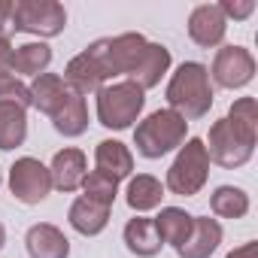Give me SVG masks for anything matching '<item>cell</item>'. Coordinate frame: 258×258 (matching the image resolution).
<instances>
[{"label": "cell", "mask_w": 258, "mask_h": 258, "mask_svg": "<svg viewBox=\"0 0 258 258\" xmlns=\"http://www.w3.org/2000/svg\"><path fill=\"white\" fill-rule=\"evenodd\" d=\"M167 109L182 115L185 121H198L213 106V82L210 70L198 61H182L167 82Z\"/></svg>", "instance_id": "obj_1"}, {"label": "cell", "mask_w": 258, "mask_h": 258, "mask_svg": "<svg viewBox=\"0 0 258 258\" xmlns=\"http://www.w3.org/2000/svg\"><path fill=\"white\" fill-rule=\"evenodd\" d=\"M185 134H188V121L182 115H176L173 109H155L134 127V146L143 158L155 161L179 149L185 143Z\"/></svg>", "instance_id": "obj_2"}, {"label": "cell", "mask_w": 258, "mask_h": 258, "mask_svg": "<svg viewBox=\"0 0 258 258\" xmlns=\"http://www.w3.org/2000/svg\"><path fill=\"white\" fill-rule=\"evenodd\" d=\"M146 106V91L137 88L131 79L103 85L97 91V121L109 131H124L131 127Z\"/></svg>", "instance_id": "obj_3"}, {"label": "cell", "mask_w": 258, "mask_h": 258, "mask_svg": "<svg viewBox=\"0 0 258 258\" xmlns=\"http://www.w3.org/2000/svg\"><path fill=\"white\" fill-rule=\"evenodd\" d=\"M207 179H210V158H207L204 140L188 137L179 146V152H176V158H173V164L167 170L164 185L179 198H195L207 185Z\"/></svg>", "instance_id": "obj_4"}, {"label": "cell", "mask_w": 258, "mask_h": 258, "mask_svg": "<svg viewBox=\"0 0 258 258\" xmlns=\"http://www.w3.org/2000/svg\"><path fill=\"white\" fill-rule=\"evenodd\" d=\"M255 140H258L255 134H246L243 127H237L234 121L219 118V121L210 127V137H207L204 149H207V158L216 161L219 167L237 170V167H243V164L252 158Z\"/></svg>", "instance_id": "obj_5"}, {"label": "cell", "mask_w": 258, "mask_h": 258, "mask_svg": "<svg viewBox=\"0 0 258 258\" xmlns=\"http://www.w3.org/2000/svg\"><path fill=\"white\" fill-rule=\"evenodd\" d=\"M67 28V10L58 0H13V31L58 37Z\"/></svg>", "instance_id": "obj_6"}, {"label": "cell", "mask_w": 258, "mask_h": 258, "mask_svg": "<svg viewBox=\"0 0 258 258\" xmlns=\"http://www.w3.org/2000/svg\"><path fill=\"white\" fill-rule=\"evenodd\" d=\"M149 40L143 34H118V37H103L100 40V61L106 70V79L112 76H131L134 67L140 64Z\"/></svg>", "instance_id": "obj_7"}, {"label": "cell", "mask_w": 258, "mask_h": 258, "mask_svg": "<svg viewBox=\"0 0 258 258\" xmlns=\"http://www.w3.org/2000/svg\"><path fill=\"white\" fill-rule=\"evenodd\" d=\"M10 191L16 201L34 207L40 201L49 198L52 191V173L43 161L37 158H19L13 167H10Z\"/></svg>", "instance_id": "obj_8"}, {"label": "cell", "mask_w": 258, "mask_h": 258, "mask_svg": "<svg viewBox=\"0 0 258 258\" xmlns=\"http://www.w3.org/2000/svg\"><path fill=\"white\" fill-rule=\"evenodd\" d=\"M64 82H67V88L70 91H76V94H97L100 88H103V82H106V70H103V61H100V40H94L85 52H79L76 58H70V64L64 67V76H61Z\"/></svg>", "instance_id": "obj_9"}, {"label": "cell", "mask_w": 258, "mask_h": 258, "mask_svg": "<svg viewBox=\"0 0 258 258\" xmlns=\"http://www.w3.org/2000/svg\"><path fill=\"white\" fill-rule=\"evenodd\" d=\"M210 76L216 79V85L222 88H243L255 79V58L249 49L243 46H222L213 58V70Z\"/></svg>", "instance_id": "obj_10"}, {"label": "cell", "mask_w": 258, "mask_h": 258, "mask_svg": "<svg viewBox=\"0 0 258 258\" xmlns=\"http://www.w3.org/2000/svg\"><path fill=\"white\" fill-rule=\"evenodd\" d=\"M225 34H228V22H225L219 4H201V7L191 10V16H188V37L198 46L216 49V46H222Z\"/></svg>", "instance_id": "obj_11"}, {"label": "cell", "mask_w": 258, "mask_h": 258, "mask_svg": "<svg viewBox=\"0 0 258 258\" xmlns=\"http://www.w3.org/2000/svg\"><path fill=\"white\" fill-rule=\"evenodd\" d=\"M52 188L58 191H76L88 173V161H85V152L82 149H61L55 158H52Z\"/></svg>", "instance_id": "obj_12"}, {"label": "cell", "mask_w": 258, "mask_h": 258, "mask_svg": "<svg viewBox=\"0 0 258 258\" xmlns=\"http://www.w3.org/2000/svg\"><path fill=\"white\" fill-rule=\"evenodd\" d=\"M222 243V225L210 216H195L188 240L176 249L179 258H210Z\"/></svg>", "instance_id": "obj_13"}, {"label": "cell", "mask_w": 258, "mask_h": 258, "mask_svg": "<svg viewBox=\"0 0 258 258\" xmlns=\"http://www.w3.org/2000/svg\"><path fill=\"white\" fill-rule=\"evenodd\" d=\"M25 246L31 258H67L70 255V240L64 237L61 228L49 222L31 225V231L25 234Z\"/></svg>", "instance_id": "obj_14"}, {"label": "cell", "mask_w": 258, "mask_h": 258, "mask_svg": "<svg viewBox=\"0 0 258 258\" xmlns=\"http://www.w3.org/2000/svg\"><path fill=\"white\" fill-rule=\"evenodd\" d=\"M28 91H31V106H37L43 115H55L64 103H67V97H70V88H67V82L58 76V73H40L31 85H28Z\"/></svg>", "instance_id": "obj_15"}, {"label": "cell", "mask_w": 258, "mask_h": 258, "mask_svg": "<svg viewBox=\"0 0 258 258\" xmlns=\"http://www.w3.org/2000/svg\"><path fill=\"white\" fill-rule=\"evenodd\" d=\"M94 164L112 182L127 179V176L134 173V155H131V149H127L124 143H118V140H100L97 149H94Z\"/></svg>", "instance_id": "obj_16"}, {"label": "cell", "mask_w": 258, "mask_h": 258, "mask_svg": "<svg viewBox=\"0 0 258 258\" xmlns=\"http://www.w3.org/2000/svg\"><path fill=\"white\" fill-rule=\"evenodd\" d=\"M170 70V49L167 46H161V43H149L146 46V52H143V58H140V64L134 67V73L127 76L137 88H155L161 79H164V73Z\"/></svg>", "instance_id": "obj_17"}, {"label": "cell", "mask_w": 258, "mask_h": 258, "mask_svg": "<svg viewBox=\"0 0 258 258\" xmlns=\"http://www.w3.org/2000/svg\"><path fill=\"white\" fill-rule=\"evenodd\" d=\"M124 246L131 249L137 258H155L161 252V237H158V228L152 219L146 216H137L124 225Z\"/></svg>", "instance_id": "obj_18"}, {"label": "cell", "mask_w": 258, "mask_h": 258, "mask_svg": "<svg viewBox=\"0 0 258 258\" xmlns=\"http://www.w3.org/2000/svg\"><path fill=\"white\" fill-rule=\"evenodd\" d=\"M67 219H70L73 231H79L82 237H94L109 225V207H100V204H94L88 198H76L70 204Z\"/></svg>", "instance_id": "obj_19"}, {"label": "cell", "mask_w": 258, "mask_h": 258, "mask_svg": "<svg viewBox=\"0 0 258 258\" xmlns=\"http://www.w3.org/2000/svg\"><path fill=\"white\" fill-rule=\"evenodd\" d=\"M152 222H155V228H158L161 243L179 249V246L188 240V234H191V222H195V216L185 213V210H179V207H161V213H158Z\"/></svg>", "instance_id": "obj_20"}, {"label": "cell", "mask_w": 258, "mask_h": 258, "mask_svg": "<svg viewBox=\"0 0 258 258\" xmlns=\"http://www.w3.org/2000/svg\"><path fill=\"white\" fill-rule=\"evenodd\" d=\"M52 124H55V131L61 137H79V134H85V127H88V103H85V97L76 94V91H70L67 103L52 115Z\"/></svg>", "instance_id": "obj_21"}, {"label": "cell", "mask_w": 258, "mask_h": 258, "mask_svg": "<svg viewBox=\"0 0 258 258\" xmlns=\"http://www.w3.org/2000/svg\"><path fill=\"white\" fill-rule=\"evenodd\" d=\"M28 137V109L16 103H0V149L13 152Z\"/></svg>", "instance_id": "obj_22"}, {"label": "cell", "mask_w": 258, "mask_h": 258, "mask_svg": "<svg viewBox=\"0 0 258 258\" xmlns=\"http://www.w3.org/2000/svg\"><path fill=\"white\" fill-rule=\"evenodd\" d=\"M124 198H127V207H131L134 213H149V210L161 207L164 185H161L155 176H149V173H140V176H134L131 182H127V191H124Z\"/></svg>", "instance_id": "obj_23"}, {"label": "cell", "mask_w": 258, "mask_h": 258, "mask_svg": "<svg viewBox=\"0 0 258 258\" xmlns=\"http://www.w3.org/2000/svg\"><path fill=\"white\" fill-rule=\"evenodd\" d=\"M52 64V49L46 43H25L16 49L13 55V73H22V76H40L46 73Z\"/></svg>", "instance_id": "obj_24"}, {"label": "cell", "mask_w": 258, "mask_h": 258, "mask_svg": "<svg viewBox=\"0 0 258 258\" xmlns=\"http://www.w3.org/2000/svg\"><path fill=\"white\" fill-rule=\"evenodd\" d=\"M210 210L219 219H243L249 213V195L237 185H219L210 198Z\"/></svg>", "instance_id": "obj_25"}, {"label": "cell", "mask_w": 258, "mask_h": 258, "mask_svg": "<svg viewBox=\"0 0 258 258\" xmlns=\"http://www.w3.org/2000/svg\"><path fill=\"white\" fill-rule=\"evenodd\" d=\"M79 188H85V195H82V198H88V201H94V204H100V207H109V210H112L115 195H118V182H112V179H109V176H103L100 170L85 173V179H82V185H79Z\"/></svg>", "instance_id": "obj_26"}, {"label": "cell", "mask_w": 258, "mask_h": 258, "mask_svg": "<svg viewBox=\"0 0 258 258\" xmlns=\"http://www.w3.org/2000/svg\"><path fill=\"white\" fill-rule=\"evenodd\" d=\"M225 118L234 121L237 127H243L246 134H255V137H258V103H255V97H240V100H234Z\"/></svg>", "instance_id": "obj_27"}, {"label": "cell", "mask_w": 258, "mask_h": 258, "mask_svg": "<svg viewBox=\"0 0 258 258\" xmlns=\"http://www.w3.org/2000/svg\"><path fill=\"white\" fill-rule=\"evenodd\" d=\"M0 103H16V106L28 109V106H31V91H28V85L19 82L16 76L0 79Z\"/></svg>", "instance_id": "obj_28"}, {"label": "cell", "mask_w": 258, "mask_h": 258, "mask_svg": "<svg viewBox=\"0 0 258 258\" xmlns=\"http://www.w3.org/2000/svg\"><path fill=\"white\" fill-rule=\"evenodd\" d=\"M219 10H222L225 22H228V19L243 22V19H249V16L255 13V0H222Z\"/></svg>", "instance_id": "obj_29"}, {"label": "cell", "mask_w": 258, "mask_h": 258, "mask_svg": "<svg viewBox=\"0 0 258 258\" xmlns=\"http://www.w3.org/2000/svg\"><path fill=\"white\" fill-rule=\"evenodd\" d=\"M13 55H16L13 43L10 40H0V79H10L13 76Z\"/></svg>", "instance_id": "obj_30"}, {"label": "cell", "mask_w": 258, "mask_h": 258, "mask_svg": "<svg viewBox=\"0 0 258 258\" xmlns=\"http://www.w3.org/2000/svg\"><path fill=\"white\" fill-rule=\"evenodd\" d=\"M13 31V0H0V40H10Z\"/></svg>", "instance_id": "obj_31"}, {"label": "cell", "mask_w": 258, "mask_h": 258, "mask_svg": "<svg viewBox=\"0 0 258 258\" xmlns=\"http://www.w3.org/2000/svg\"><path fill=\"white\" fill-rule=\"evenodd\" d=\"M225 258H258V243H255V240H249V243H243L240 249L228 252Z\"/></svg>", "instance_id": "obj_32"}, {"label": "cell", "mask_w": 258, "mask_h": 258, "mask_svg": "<svg viewBox=\"0 0 258 258\" xmlns=\"http://www.w3.org/2000/svg\"><path fill=\"white\" fill-rule=\"evenodd\" d=\"M4 243H7V228L0 225V249H4Z\"/></svg>", "instance_id": "obj_33"}, {"label": "cell", "mask_w": 258, "mask_h": 258, "mask_svg": "<svg viewBox=\"0 0 258 258\" xmlns=\"http://www.w3.org/2000/svg\"><path fill=\"white\" fill-rule=\"evenodd\" d=\"M0 179H4V176H0Z\"/></svg>", "instance_id": "obj_34"}]
</instances>
